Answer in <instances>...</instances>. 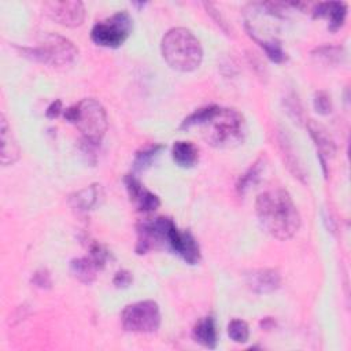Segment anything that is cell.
Listing matches in <instances>:
<instances>
[{
	"label": "cell",
	"instance_id": "obj_1",
	"mask_svg": "<svg viewBox=\"0 0 351 351\" xmlns=\"http://www.w3.org/2000/svg\"><path fill=\"white\" fill-rule=\"evenodd\" d=\"M181 128H199L202 137L210 145L222 149L243 144L248 130L241 112L219 106H208L196 110L182 121Z\"/></svg>",
	"mask_w": 351,
	"mask_h": 351
},
{
	"label": "cell",
	"instance_id": "obj_2",
	"mask_svg": "<svg viewBox=\"0 0 351 351\" xmlns=\"http://www.w3.org/2000/svg\"><path fill=\"white\" fill-rule=\"evenodd\" d=\"M255 210L262 228L278 240H288L300 228V214L282 188L263 191L256 197Z\"/></svg>",
	"mask_w": 351,
	"mask_h": 351
},
{
	"label": "cell",
	"instance_id": "obj_3",
	"mask_svg": "<svg viewBox=\"0 0 351 351\" xmlns=\"http://www.w3.org/2000/svg\"><path fill=\"white\" fill-rule=\"evenodd\" d=\"M160 49L166 63L178 71H193L203 59L200 41L186 27L170 29L162 38Z\"/></svg>",
	"mask_w": 351,
	"mask_h": 351
},
{
	"label": "cell",
	"instance_id": "obj_4",
	"mask_svg": "<svg viewBox=\"0 0 351 351\" xmlns=\"http://www.w3.org/2000/svg\"><path fill=\"white\" fill-rule=\"evenodd\" d=\"M66 119L75 123L86 143H100L108 121L104 107L95 99H84L64 111Z\"/></svg>",
	"mask_w": 351,
	"mask_h": 351
},
{
	"label": "cell",
	"instance_id": "obj_5",
	"mask_svg": "<svg viewBox=\"0 0 351 351\" xmlns=\"http://www.w3.org/2000/svg\"><path fill=\"white\" fill-rule=\"evenodd\" d=\"M29 53L41 63L62 67L74 62L78 49L69 38L56 33H48L37 47L29 49Z\"/></svg>",
	"mask_w": 351,
	"mask_h": 351
},
{
	"label": "cell",
	"instance_id": "obj_6",
	"mask_svg": "<svg viewBox=\"0 0 351 351\" xmlns=\"http://www.w3.org/2000/svg\"><path fill=\"white\" fill-rule=\"evenodd\" d=\"M122 326L128 332L152 333L160 325V310L154 300H140L126 306L121 314Z\"/></svg>",
	"mask_w": 351,
	"mask_h": 351
},
{
	"label": "cell",
	"instance_id": "obj_7",
	"mask_svg": "<svg viewBox=\"0 0 351 351\" xmlns=\"http://www.w3.org/2000/svg\"><path fill=\"white\" fill-rule=\"evenodd\" d=\"M132 19L126 11H119L110 18L97 22L90 32L92 40L101 47L117 48L130 34Z\"/></svg>",
	"mask_w": 351,
	"mask_h": 351
},
{
	"label": "cell",
	"instance_id": "obj_8",
	"mask_svg": "<svg viewBox=\"0 0 351 351\" xmlns=\"http://www.w3.org/2000/svg\"><path fill=\"white\" fill-rule=\"evenodd\" d=\"M174 222L166 217H156L143 221L138 226L137 252L144 254L152 248L169 245V232Z\"/></svg>",
	"mask_w": 351,
	"mask_h": 351
},
{
	"label": "cell",
	"instance_id": "obj_9",
	"mask_svg": "<svg viewBox=\"0 0 351 351\" xmlns=\"http://www.w3.org/2000/svg\"><path fill=\"white\" fill-rule=\"evenodd\" d=\"M43 10L51 19L69 27L80 26L85 18V7L78 0L47 1Z\"/></svg>",
	"mask_w": 351,
	"mask_h": 351
},
{
	"label": "cell",
	"instance_id": "obj_10",
	"mask_svg": "<svg viewBox=\"0 0 351 351\" xmlns=\"http://www.w3.org/2000/svg\"><path fill=\"white\" fill-rule=\"evenodd\" d=\"M169 247L189 265H196L200 261V250L195 237L189 232L178 230L176 225L169 232Z\"/></svg>",
	"mask_w": 351,
	"mask_h": 351
},
{
	"label": "cell",
	"instance_id": "obj_11",
	"mask_svg": "<svg viewBox=\"0 0 351 351\" xmlns=\"http://www.w3.org/2000/svg\"><path fill=\"white\" fill-rule=\"evenodd\" d=\"M125 184H126L130 200L134 202V204L140 211H154L155 208L159 207L160 204L159 197L155 193L145 189L144 185H141V182L136 177L128 176L125 178Z\"/></svg>",
	"mask_w": 351,
	"mask_h": 351
},
{
	"label": "cell",
	"instance_id": "obj_12",
	"mask_svg": "<svg viewBox=\"0 0 351 351\" xmlns=\"http://www.w3.org/2000/svg\"><path fill=\"white\" fill-rule=\"evenodd\" d=\"M0 134H1V155H0L1 165L10 166L19 159L21 149L4 114L0 115Z\"/></svg>",
	"mask_w": 351,
	"mask_h": 351
},
{
	"label": "cell",
	"instance_id": "obj_13",
	"mask_svg": "<svg viewBox=\"0 0 351 351\" xmlns=\"http://www.w3.org/2000/svg\"><path fill=\"white\" fill-rule=\"evenodd\" d=\"M307 126H308L310 136L314 140V144L317 147L318 156L322 162V166L325 167L326 166V159L332 158L335 151H336L335 143H333L330 134L328 133V130L324 126H321L319 123H317L314 121H310Z\"/></svg>",
	"mask_w": 351,
	"mask_h": 351
},
{
	"label": "cell",
	"instance_id": "obj_14",
	"mask_svg": "<svg viewBox=\"0 0 351 351\" xmlns=\"http://www.w3.org/2000/svg\"><path fill=\"white\" fill-rule=\"evenodd\" d=\"M347 14V5L340 1H329V3H319L314 8V16H328L329 18V29L336 30L339 29Z\"/></svg>",
	"mask_w": 351,
	"mask_h": 351
},
{
	"label": "cell",
	"instance_id": "obj_15",
	"mask_svg": "<svg viewBox=\"0 0 351 351\" xmlns=\"http://www.w3.org/2000/svg\"><path fill=\"white\" fill-rule=\"evenodd\" d=\"M280 285V274L271 269H262L250 276V287L258 293L273 292Z\"/></svg>",
	"mask_w": 351,
	"mask_h": 351
},
{
	"label": "cell",
	"instance_id": "obj_16",
	"mask_svg": "<svg viewBox=\"0 0 351 351\" xmlns=\"http://www.w3.org/2000/svg\"><path fill=\"white\" fill-rule=\"evenodd\" d=\"M193 339L206 348H215L218 341V333L215 321L213 317L200 319L193 328Z\"/></svg>",
	"mask_w": 351,
	"mask_h": 351
},
{
	"label": "cell",
	"instance_id": "obj_17",
	"mask_svg": "<svg viewBox=\"0 0 351 351\" xmlns=\"http://www.w3.org/2000/svg\"><path fill=\"white\" fill-rule=\"evenodd\" d=\"M171 155L174 162L181 167H192L199 159V149L191 141H176L171 148Z\"/></svg>",
	"mask_w": 351,
	"mask_h": 351
},
{
	"label": "cell",
	"instance_id": "obj_18",
	"mask_svg": "<svg viewBox=\"0 0 351 351\" xmlns=\"http://www.w3.org/2000/svg\"><path fill=\"white\" fill-rule=\"evenodd\" d=\"M73 274L82 282H92L96 278V273L100 269V265L89 255L71 261Z\"/></svg>",
	"mask_w": 351,
	"mask_h": 351
},
{
	"label": "cell",
	"instance_id": "obj_19",
	"mask_svg": "<svg viewBox=\"0 0 351 351\" xmlns=\"http://www.w3.org/2000/svg\"><path fill=\"white\" fill-rule=\"evenodd\" d=\"M97 196H99V189L96 188V185L88 186V188L80 191L75 195V197H73L74 206L81 210H88L97 202Z\"/></svg>",
	"mask_w": 351,
	"mask_h": 351
},
{
	"label": "cell",
	"instance_id": "obj_20",
	"mask_svg": "<svg viewBox=\"0 0 351 351\" xmlns=\"http://www.w3.org/2000/svg\"><path fill=\"white\" fill-rule=\"evenodd\" d=\"M228 335L234 343H245L250 337V328L243 319H232L228 325Z\"/></svg>",
	"mask_w": 351,
	"mask_h": 351
},
{
	"label": "cell",
	"instance_id": "obj_21",
	"mask_svg": "<svg viewBox=\"0 0 351 351\" xmlns=\"http://www.w3.org/2000/svg\"><path fill=\"white\" fill-rule=\"evenodd\" d=\"M159 149H160V147L155 145V147H151V148H147V149H143L141 152H138L134 159V167L138 170L148 167L151 165L152 159L158 155Z\"/></svg>",
	"mask_w": 351,
	"mask_h": 351
},
{
	"label": "cell",
	"instance_id": "obj_22",
	"mask_svg": "<svg viewBox=\"0 0 351 351\" xmlns=\"http://www.w3.org/2000/svg\"><path fill=\"white\" fill-rule=\"evenodd\" d=\"M259 173H261V165L259 163H255L241 178H240V182L237 185L239 191L240 192H244L251 184H254L256 181V178L259 177Z\"/></svg>",
	"mask_w": 351,
	"mask_h": 351
},
{
	"label": "cell",
	"instance_id": "obj_23",
	"mask_svg": "<svg viewBox=\"0 0 351 351\" xmlns=\"http://www.w3.org/2000/svg\"><path fill=\"white\" fill-rule=\"evenodd\" d=\"M314 107L319 114H329L332 108L330 97L325 92H317L314 96Z\"/></svg>",
	"mask_w": 351,
	"mask_h": 351
},
{
	"label": "cell",
	"instance_id": "obj_24",
	"mask_svg": "<svg viewBox=\"0 0 351 351\" xmlns=\"http://www.w3.org/2000/svg\"><path fill=\"white\" fill-rule=\"evenodd\" d=\"M130 281H132V276H130V273H128L125 270L118 271L114 278V284L117 287H128L130 284Z\"/></svg>",
	"mask_w": 351,
	"mask_h": 351
},
{
	"label": "cell",
	"instance_id": "obj_25",
	"mask_svg": "<svg viewBox=\"0 0 351 351\" xmlns=\"http://www.w3.org/2000/svg\"><path fill=\"white\" fill-rule=\"evenodd\" d=\"M33 282H34L37 287H45V285L49 284V274L45 273V271H43V273L37 271V273L34 274Z\"/></svg>",
	"mask_w": 351,
	"mask_h": 351
},
{
	"label": "cell",
	"instance_id": "obj_26",
	"mask_svg": "<svg viewBox=\"0 0 351 351\" xmlns=\"http://www.w3.org/2000/svg\"><path fill=\"white\" fill-rule=\"evenodd\" d=\"M60 110H62V103H60V100H56V101H53V103L48 107L47 115H48L49 118H55V117L59 115Z\"/></svg>",
	"mask_w": 351,
	"mask_h": 351
}]
</instances>
